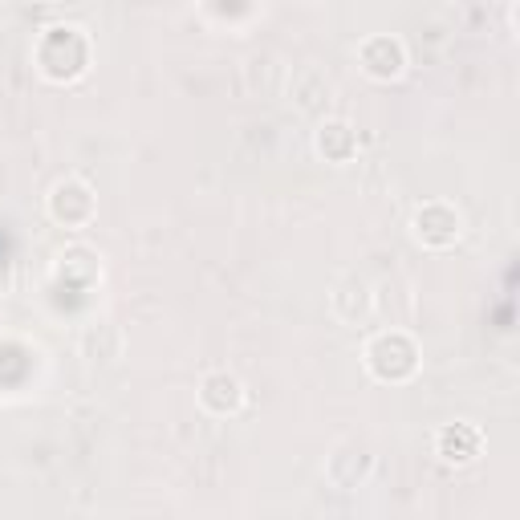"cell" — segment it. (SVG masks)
I'll use <instances>...</instances> for the list:
<instances>
[{"label":"cell","instance_id":"6da1fadb","mask_svg":"<svg viewBox=\"0 0 520 520\" xmlns=\"http://www.w3.org/2000/svg\"><path fill=\"white\" fill-rule=\"evenodd\" d=\"M358 61L366 65V74H374V78H395L407 57H403V45L395 37H370L358 49Z\"/></svg>","mask_w":520,"mask_h":520},{"label":"cell","instance_id":"7a4b0ae2","mask_svg":"<svg viewBox=\"0 0 520 520\" xmlns=\"http://www.w3.org/2000/svg\"><path fill=\"white\" fill-rule=\"evenodd\" d=\"M49 208H53V216H57V220H65V224H82V220H90V212H94L90 187H86V183H78V179H70V183H57V191H53Z\"/></svg>","mask_w":520,"mask_h":520},{"label":"cell","instance_id":"3957f363","mask_svg":"<svg viewBox=\"0 0 520 520\" xmlns=\"http://www.w3.org/2000/svg\"><path fill=\"white\" fill-rule=\"evenodd\" d=\"M293 98L301 110H321L325 102H330V82H325L317 70H301L293 78Z\"/></svg>","mask_w":520,"mask_h":520},{"label":"cell","instance_id":"277c9868","mask_svg":"<svg viewBox=\"0 0 520 520\" xmlns=\"http://www.w3.org/2000/svg\"><path fill=\"white\" fill-rule=\"evenodd\" d=\"M317 147H321V155L346 163L354 155V130H350V122H325L321 135H317Z\"/></svg>","mask_w":520,"mask_h":520},{"label":"cell","instance_id":"5b68a950","mask_svg":"<svg viewBox=\"0 0 520 520\" xmlns=\"http://www.w3.org/2000/svg\"><path fill=\"white\" fill-rule=\"evenodd\" d=\"M204 403H208L212 411H232V407L240 403V382L228 378V374H212V378L204 382Z\"/></svg>","mask_w":520,"mask_h":520}]
</instances>
